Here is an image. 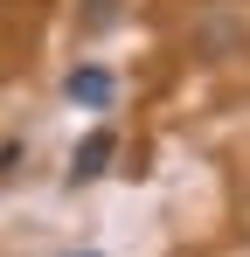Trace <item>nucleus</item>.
I'll return each mask as SVG.
<instances>
[{
  "label": "nucleus",
  "mask_w": 250,
  "mask_h": 257,
  "mask_svg": "<svg viewBox=\"0 0 250 257\" xmlns=\"http://www.w3.org/2000/svg\"><path fill=\"white\" fill-rule=\"evenodd\" d=\"M77 257H97V250H77Z\"/></svg>",
  "instance_id": "7ed1b4c3"
},
{
  "label": "nucleus",
  "mask_w": 250,
  "mask_h": 257,
  "mask_svg": "<svg viewBox=\"0 0 250 257\" xmlns=\"http://www.w3.org/2000/svg\"><path fill=\"white\" fill-rule=\"evenodd\" d=\"M111 70H70V97L77 104H111Z\"/></svg>",
  "instance_id": "f03ea898"
},
{
  "label": "nucleus",
  "mask_w": 250,
  "mask_h": 257,
  "mask_svg": "<svg viewBox=\"0 0 250 257\" xmlns=\"http://www.w3.org/2000/svg\"><path fill=\"white\" fill-rule=\"evenodd\" d=\"M118 160V132H83V146L70 153V181H97Z\"/></svg>",
  "instance_id": "f257e3e1"
}]
</instances>
